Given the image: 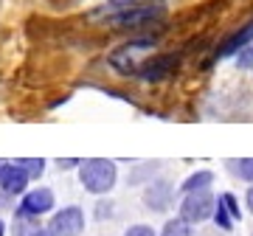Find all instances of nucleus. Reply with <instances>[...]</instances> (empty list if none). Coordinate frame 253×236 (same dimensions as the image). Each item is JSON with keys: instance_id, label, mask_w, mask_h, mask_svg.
Listing matches in <instances>:
<instances>
[{"instance_id": "39448f33", "label": "nucleus", "mask_w": 253, "mask_h": 236, "mask_svg": "<svg viewBox=\"0 0 253 236\" xmlns=\"http://www.w3.org/2000/svg\"><path fill=\"white\" fill-rule=\"evenodd\" d=\"M54 208V191L51 189H34L28 191L23 202H20V214L23 217H42Z\"/></svg>"}, {"instance_id": "0eeeda50", "label": "nucleus", "mask_w": 253, "mask_h": 236, "mask_svg": "<svg viewBox=\"0 0 253 236\" xmlns=\"http://www.w3.org/2000/svg\"><path fill=\"white\" fill-rule=\"evenodd\" d=\"M28 186V174L17 163H3L0 166V189L6 194H23Z\"/></svg>"}, {"instance_id": "f3484780", "label": "nucleus", "mask_w": 253, "mask_h": 236, "mask_svg": "<svg viewBox=\"0 0 253 236\" xmlns=\"http://www.w3.org/2000/svg\"><path fill=\"white\" fill-rule=\"evenodd\" d=\"M124 236H155V231L149 225H132Z\"/></svg>"}, {"instance_id": "2eb2a0df", "label": "nucleus", "mask_w": 253, "mask_h": 236, "mask_svg": "<svg viewBox=\"0 0 253 236\" xmlns=\"http://www.w3.org/2000/svg\"><path fill=\"white\" fill-rule=\"evenodd\" d=\"M234 172L242 177V180L253 183V157H245V160H236L234 163Z\"/></svg>"}, {"instance_id": "ddd939ff", "label": "nucleus", "mask_w": 253, "mask_h": 236, "mask_svg": "<svg viewBox=\"0 0 253 236\" xmlns=\"http://www.w3.org/2000/svg\"><path fill=\"white\" fill-rule=\"evenodd\" d=\"M214 222L219 225V231H231V228H234V217H231V211L222 205V200H217V208H214Z\"/></svg>"}, {"instance_id": "6e6552de", "label": "nucleus", "mask_w": 253, "mask_h": 236, "mask_svg": "<svg viewBox=\"0 0 253 236\" xmlns=\"http://www.w3.org/2000/svg\"><path fill=\"white\" fill-rule=\"evenodd\" d=\"M155 17H161V9H152V6H132V9H124L118 17H113V26H144V23H152Z\"/></svg>"}, {"instance_id": "f8f14e48", "label": "nucleus", "mask_w": 253, "mask_h": 236, "mask_svg": "<svg viewBox=\"0 0 253 236\" xmlns=\"http://www.w3.org/2000/svg\"><path fill=\"white\" fill-rule=\"evenodd\" d=\"M161 236H194V231H191V225L186 219H169Z\"/></svg>"}, {"instance_id": "6ab92c4d", "label": "nucleus", "mask_w": 253, "mask_h": 236, "mask_svg": "<svg viewBox=\"0 0 253 236\" xmlns=\"http://www.w3.org/2000/svg\"><path fill=\"white\" fill-rule=\"evenodd\" d=\"M28 236H54V234H51V231H31Z\"/></svg>"}, {"instance_id": "9d476101", "label": "nucleus", "mask_w": 253, "mask_h": 236, "mask_svg": "<svg viewBox=\"0 0 253 236\" xmlns=\"http://www.w3.org/2000/svg\"><path fill=\"white\" fill-rule=\"evenodd\" d=\"M211 183H214V174H211V172H206V169H203V172L191 174L189 180H186V183H183V186H180V191H183V194H189V191H197V189H208Z\"/></svg>"}, {"instance_id": "9b49d317", "label": "nucleus", "mask_w": 253, "mask_h": 236, "mask_svg": "<svg viewBox=\"0 0 253 236\" xmlns=\"http://www.w3.org/2000/svg\"><path fill=\"white\" fill-rule=\"evenodd\" d=\"M166 197H169V189H166L163 183H158V186H152V189L146 191V202H149L155 211H161L163 205H166Z\"/></svg>"}, {"instance_id": "f03ea898", "label": "nucleus", "mask_w": 253, "mask_h": 236, "mask_svg": "<svg viewBox=\"0 0 253 236\" xmlns=\"http://www.w3.org/2000/svg\"><path fill=\"white\" fill-rule=\"evenodd\" d=\"M214 208H217V200L211 197L208 189H197V191H189L183 197V205H180V219L186 222H206V219L214 217Z\"/></svg>"}, {"instance_id": "1a4fd4ad", "label": "nucleus", "mask_w": 253, "mask_h": 236, "mask_svg": "<svg viewBox=\"0 0 253 236\" xmlns=\"http://www.w3.org/2000/svg\"><path fill=\"white\" fill-rule=\"evenodd\" d=\"M251 39H253V20L248 23V26H242L239 31H234V34H231L225 42L217 48V59H225V56L236 54V51H242V48L248 45Z\"/></svg>"}, {"instance_id": "20e7f679", "label": "nucleus", "mask_w": 253, "mask_h": 236, "mask_svg": "<svg viewBox=\"0 0 253 236\" xmlns=\"http://www.w3.org/2000/svg\"><path fill=\"white\" fill-rule=\"evenodd\" d=\"M48 231L54 236H79L82 231H84V214H82V208L68 205V208L56 211Z\"/></svg>"}, {"instance_id": "dca6fc26", "label": "nucleus", "mask_w": 253, "mask_h": 236, "mask_svg": "<svg viewBox=\"0 0 253 236\" xmlns=\"http://www.w3.org/2000/svg\"><path fill=\"white\" fill-rule=\"evenodd\" d=\"M219 200H222V205H225V208L231 211V217H234V219L242 217V208H239V202H236L234 194H219Z\"/></svg>"}, {"instance_id": "7ed1b4c3", "label": "nucleus", "mask_w": 253, "mask_h": 236, "mask_svg": "<svg viewBox=\"0 0 253 236\" xmlns=\"http://www.w3.org/2000/svg\"><path fill=\"white\" fill-rule=\"evenodd\" d=\"M149 51H152V39H132L124 48H118L116 54L110 56V62L121 73H138L141 65L146 62L144 54H149Z\"/></svg>"}, {"instance_id": "a211bd4d", "label": "nucleus", "mask_w": 253, "mask_h": 236, "mask_svg": "<svg viewBox=\"0 0 253 236\" xmlns=\"http://www.w3.org/2000/svg\"><path fill=\"white\" fill-rule=\"evenodd\" d=\"M245 202H248V211L253 214V186L248 189V194H245Z\"/></svg>"}, {"instance_id": "f257e3e1", "label": "nucleus", "mask_w": 253, "mask_h": 236, "mask_svg": "<svg viewBox=\"0 0 253 236\" xmlns=\"http://www.w3.org/2000/svg\"><path fill=\"white\" fill-rule=\"evenodd\" d=\"M116 177H118L116 163H113V160H101V157L84 160L82 169H79V180L90 194H107V191L116 186Z\"/></svg>"}, {"instance_id": "4468645a", "label": "nucleus", "mask_w": 253, "mask_h": 236, "mask_svg": "<svg viewBox=\"0 0 253 236\" xmlns=\"http://www.w3.org/2000/svg\"><path fill=\"white\" fill-rule=\"evenodd\" d=\"M17 166L28 174V177H40L42 169H45V160H40V157H23V160H17Z\"/></svg>"}, {"instance_id": "423d86ee", "label": "nucleus", "mask_w": 253, "mask_h": 236, "mask_svg": "<svg viewBox=\"0 0 253 236\" xmlns=\"http://www.w3.org/2000/svg\"><path fill=\"white\" fill-rule=\"evenodd\" d=\"M174 68H177V56L174 54L152 56V59H146V62L141 65L138 76L146 79V82H161V79H166L169 73H174Z\"/></svg>"}, {"instance_id": "aec40b11", "label": "nucleus", "mask_w": 253, "mask_h": 236, "mask_svg": "<svg viewBox=\"0 0 253 236\" xmlns=\"http://www.w3.org/2000/svg\"><path fill=\"white\" fill-rule=\"evenodd\" d=\"M6 234V225H3V219H0V236Z\"/></svg>"}]
</instances>
